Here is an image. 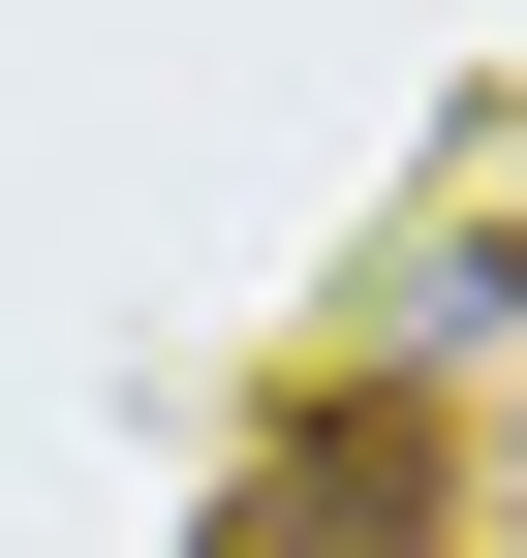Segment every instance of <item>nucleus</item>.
<instances>
[{
	"label": "nucleus",
	"instance_id": "nucleus-1",
	"mask_svg": "<svg viewBox=\"0 0 527 558\" xmlns=\"http://www.w3.org/2000/svg\"><path fill=\"white\" fill-rule=\"evenodd\" d=\"M218 558H434V403H310V435H248Z\"/></svg>",
	"mask_w": 527,
	"mask_h": 558
}]
</instances>
